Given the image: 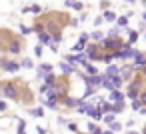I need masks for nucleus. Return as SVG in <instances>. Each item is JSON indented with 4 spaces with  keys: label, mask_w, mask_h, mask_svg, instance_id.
<instances>
[{
    "label": "nucleus",
    "mask_w": 146,
    "mask_h": 134,
    "mask_svg": "<svg viewBox=\"0 0 146 134\" xmlns=\"http://www.w3.org/2000/svg\"><path fill=\"white\" fill-rule=\"evenodd\" d=\"M90 38H92V40H102L104 36H102V32H98V30H94V32L90 34Z\"/></svg>",
    "instance_id": "24"
},
{
    "label": "nucleus",
    "mask_w": 146,
    "mask_h": 134,
    "mask_svg": "<svg viewBox=\"0 0 146 134\" xmlns=\"http://www.w3.org/2000/svg\"><path fill=\"white\" fill-rule=\"evenodd\" d=\"M34 54H36V56H42V46H36V48H34Z\"/></svg>",
    "instance_id": "33"
},
{
    "label": "nucleus",
    "mask_w": 146,
    "mask_h": 134,
    "mask_svg": "<svg viewBox=\"0 0 146 134\" xmlns=\"http://www.w3.org/2000/svg\"><path fill=\"white\" fill-rule=\"evenodd\" d=\"M136 38H138V32H130V38H128V44L132 46V44L136 42Z\"/></svg>",
    "instance_id": "26"
},
{
    "label": "nucleus",
    "mask_w": 146,
    "mask_h": 134,
    "mask_svg": "<svg viewBox=\"0 0 146 134\" xmlns=\"http://www.w3.org/2000/svg\"><path fill=\"white\" fill-rule=\"evenodd\" d=\"M96 90H94V86L92 84H88V88H86V92H84V98H88V96H92Z\"/></svg>",
    "instance_id": "25"
},
{
    "label": "nucleus",
    "mask_w": 146,
    "mask_h": 134,
    "mask_svg": "<svg viewBox=\"0 0 146 134\" xmlns=\"http://www.w3.org/2000/svg\"><path fill=\"white\" fill-rule=\"evenodd\" d=\"M86 48V42L84 40H78L76 44H74V52H80V50H84Z\"/></svg>",
    "instance_id": "15"
},
{
    "label": "nucleus",
    "mask_w": 146,
    "mask_h": 134,
    "mask_svg": "<svg viewBox=\"0 0 146 134\" xmlns=\"http://www.w3.org/2000/svg\"><path fill=\"white\" fill-rule=\"evenodd\" d=\"M86 62H88V54H86V52H82V54L74 56V64H82V66H84Z\"/></svg>",
    "instance_id": "9"
},
{
    "label": "nucleus",
    "mask_w": 146,
    "mask_h": 134,
    "mask_svg": "<svg viewBox=\"0 0 146 134\" xmlns=\"http://www.w3.org/2000/svg\"><path fill=\"white\" fill-rule=\"evenodd\" d=\"M6 108H8V106H6V102H0V112H4Z\"/></svg>",
    "instance_id": "36"
},
{
    "label": "nucleus",
    "mask_w": 146,
    "mask_h": 134,
    "mask_svg": "<svg viewBox=\"0 0 146 134\" xmlns=\"http://www.w3.org/2000/svg\"><path fill=\"white\" fill-rule=\"evenodd\" d=\"M38 38H40V42H46V44H50V42H54L48 34H44V32H38Z\"/></svg>",
    "instance_id": "13"
},
{
    "label": "nucleus",
    "mask_w": 146,
    "mask_h": 134,
    "mask_svg": "<svg viewBox=\"0 0 146 134\" xmlns=\"http://www.w3.org/2000/svg\"><path fill=\"white\" fill-rule=\"evenodd\" d=\"M140 86H142V78L140 76H136L132 82H130V86H128V92H126V96L132 100V98H138V92H140Z\"/></svg>",
    "instance_id": "1"
},
{
    "label": "nucleus",
    "mask_w": 146,
    "mask_h": 134,
    "mask_svg": "<svg viewBox=\"0 0 146 134\" xmlns=\"http://www.w3.org/2000/svg\"><path fill=\"white\" fill-rule=\"evenodd\" d=\"M44 84H46L48 88L56 84V76H54V72H48V74H44Z\"/></svg>",
    "instance_id": "8"
},
{
    "label": "nucleus",
    "mask_w": 146,
    "mask_h": 134,
    "mask_svg": "<svg viewBox=\"0 0 146 134\" xmlns=\"http://www.w3.org/2000/svg\"><path fill=\"white\" fill-rule=\"evenodd\" d=\"M102 120H104V122H106V124H110V122H112V120H114V116H112V114H106V116H104V114H102Z\"/></svg>",
    "instance_id": "29"
},
{
    "label": "nucleus",
    "mask_w": 146,
    "mask_h": 134,
    "mask_svg": "<svg viewBox=\"0 0 146 134\" xmlns=\"http://www.w3.org/2000/svg\"><path fill=\"white\" fill-rule=\"evenodd\" d=\"M102 20H104L102 16H98V18H94V26H100V22H102Z\"/></svg>",
    "instance_id": "35"
},
{
    "label": "nucleus",
    "mask_w": 146,
    "mask_h": 134,
    "mask_svg": "<svg viewBox=\"0 0 146 134\" xmlns=\"http://www.w3.org/2000/svg\"><path fill=\"white\" fill-rule=\"evenodd\" d=\"M30 114H32V116H36V118H40V116H44V110H42V108H32V110H30Z\"/></svg>",
    "instance_id": "20"
},
{
    "label": "nucleus",
    "mask_w": 146,
    "mask_h": 134,
    "mask_svg": "<svg viewBox=\"0 0 146 134\" xmlns=\"http://www.w3.org/2000/svg\"><path fill=\"white\" fill-rule=\"evenodd\" d=\"M118 70H120L118 66H112V64H110L108 70H106V76H114V74H118Z\"/></svg>",
    "instance_id": "16"
},
{
    "label": "nucleus",
    "mask_w": 146,
    "mask_h": 134,
    "mask_svg": "<svg viewBox=\"0 0 146 134\" xmlns=\"http://www.w3.org/2000/svg\"><path fill=\"white\" fill-rule=\"evenodd\" d=\"M100 60H104L106 64H110L112 60H116V54H114V52H110V54H104V56H100Z\"/></svg>",
    "instance_id": "11"
},
{
    "label": "nucleus",
    "mask_w": 146,
    "mask_h": 134,
    "mask_svg": "<svg viewBox=\"0 0 146 134\" xmlns=\"http://www.w3.org/2000/svg\"><path fill=\"white\" fill-rule=\"evenodd\" d=\"M122 44H124V42H120L118 38L114 40L112 36H110L108 40H104V42H102V46H104V48H108V50H112V52H116V50H120V48H122Z\"/></svg>",
    "instance_id": "3"
},
{
    "label": "nucleus",
    "mask_w": 146,
    "mask_h": 134,
    "mask_svg": "<svg viewBox=\"0 0 146 134\" xmlns=\"http://www.w3.org/2000/svg\"><path fill=\"white\" fill-rule=\"evenodd\" d=\"M32 30H34V32H42V30H44V26H42V24H36Z\"/></svg>",
    "instance_id": "32"
},
{
    "label": "nucleus",
    "mask_w": 146,
    "mask_h": 134,
    "mask_svg": "<svg viewBox=\"0 0 146 134\" xmlns=\"http://www.w3.org/2000/svg\"><path fill=\"white\" fill-rule=\"evenodd\" d=\"M88 130H90V132H94V134H100V132H102V130H100L94 122H88Z\"/></svg>",
    "instance_id": "21"
},
{
    "label": "nucleus",
    "mask_w": 146,
    "mask_h": 134,
    "mask_svg": "<svg viewBox=\"0 0 146 134\" xmlns=\"http://www.w3.org/2000/svg\"><path fill=\"white\" fill-rule=\"evenodd\" d=\"M0 94H4V96L10 98V100H16V98H18V88H16V84L6 82V84L2 86V92H0Z\"/></svg>",
    "instance_id": "2"
},
{
    "label": "nucleus",
    "mask_w": 146,
    "mask_h": 134,
    "mask_svg": "<svg viewBox=\"0 0 146 134\" xmlns=\"http://www.w3.org/2000/svg\"><path fill=\"white\" fill-rule=\"evenodd\" d=\"M144 22H146V12H144Z\"/></svg>",
    "instance_id": "39"
},
{
    "label": "nucleus",
    "mask_w": 146,
    "mask_h": 134,
    "mask_svg": "<svg viewBox=\"0 0 146 134\" xmlns=\"http://www.w3.org/2000/svg\"><path fill=\"white\" fill-rule=\"evenodd\" d=\"M16 130H18V132H24V130H26V122H24V120H20V122H18V126H16Z\"/></svg>",
    "instance_id": "27"
},
{
    "label": "nucleus",
    "mask_w": 146,
    "mask_h": 134,
    "mask_svg": "<svg viewBox=\"0 0 146 134\" xmlns=\"http://www.w3.org/2000/svg\"><path fill=\"white\" fill-rule=\"evenodd\" d=\"M20 32H22V34H30V32H32V28H26V26H20Z\"/></svg>",
    "instance_id": "31"
},
{
    "label": "nucleus",
    "mask_w": 146,
    "mask_h": 134,
    "mask_svg": "<svg viewBox=\"0 0 146 134\" xmlns=\"http://www.w3.org/2000/svg\"><path fill=\"white\" fill-rule=\"evenodd\" d=\"M0 66H2L6 72H16V70H20V64H18V62H10V60H0Z\"/></svg>",
    "instance_id": "4"
},
{
    "label": "nucleus",
    "mask_w": 146,
    "mask_h": 134,
    "mask_svg": "<svg viewBox=\"0 0 146 134\" xmlns=\"http://www.w3.org/2000/svg\"><path fill=\"white\" fill-rule=\"evenodd\" d=\"M48 72H54L50 64H40V66L36 68V74H38V78H44V74H48Z\"/></svg>",
    "instance_id": "5"
},
{
    "label": "nucleus",
    "mask_w": 146,
    "mask_h": 134,
    "mask_svg": "<svg viewBox=\"0 0 146 134\" xmlns=\"http://www.w3.org/2000/svg\"><path fill=\"white\" fill-rule=\"evenodd\" d=\"M28 12H32V14H40V12H42V8H40L38 4H32V6L28 8Z\"/></svg>",
    "instance_id": "22"
},
{
    "label": "nucleus",
    "mask_w": 146,
    "mask_h": 134,
    "mask_svg": "<svg viewBox=\"0 0 146 134\" xmlns=\"http://www.w3.org/2000/svg\"><path fill=\"white\" fill-rule=\"evenodd\" d=\"M68 130H72V132H76L78 128H76V124H74V122H68Z\"/></svg>",
    "instance_id": "34"
},
{
    "label": "nucleus",
    "mask_w": 146,
    "mask_h": 134,
    "mask_svg": "<svg viewBox=\"0 0 146 134\" xmlns=\"http://www.w3.org/2000/svg\"><path fill=\"white\" fill-rule=\"evenodd\" d=\"M122 110H124V102H116V104H112V112L118 114V112H122Z\"/></svg>",
    "instance_id": "17"
},
{
    "label": "nucleus",
    "mask_w": 146,
    "mask_h": 134,
    "mask_svg": "<svg viewBox=\"0 0 146 134\" xmlns=\"http://www.w3.org/2000/svg\"><path fill=\"white\" fill-rule=\"evenodd\" d=\"M20 66H22V68H32V62H30V60H28V58H24V60H22V64H20Z\"/></svg>",
    "instance_id": "28"
},
{
    "label": "nucleus",
    "mask_w": 146,
    "mask_h": 134,
    "mask_svg": "<svg viewBox=\"0 0 146 134\" xmlns=\"http://www.w3.org/2000/svg\"><path fill=\"white\" fill-rule=\"evenodd\" d=\"M78 102H80V100H74V98H64V104H66V106H78Z\"/></svg>",
    "instance_id": "23"
},
{
    "label": "nucleus",
    "mask_w": 146,
    "mask_h": 134,
    "mask_svg": "<svg viewBox=\"0 0 146 134\" xmlns=\"http://www.w3.org/2000/svg\"><path fill=\"white\" fill-rule=\"evenodd\" d=\"M64 4H66L68 8H74V10H82V4H80V2H76V0H64Z\"/></svg>",
    "instance_id": "10"
},
{
    "label": "nucleus",
    "mask_w": 146,
    "mask_h": 134,
    "mask_svg": "<svg viewBox=\"0 0 146 134\" xmlns=\"http://www.w3.org/2000/svg\"><path fill=\"white\" fill-rule=\"evenodd\" d=\"M60 70H62V74H64V76L74 74V68H72V64H70V62H62V64H60Z\"/></svg>",
    "instance_id": "7"
},
{
    "label": "nucleus",
    "mask_w": 146,
    "mask_h": 134,
    "mask_svg": "<svg viewBox=\"0 0 146 134\" xmlns=\"http://www.w3.org/2000/svg\"><path fill=\"white\" fill-rule=\"evenodd\" d=\"M118 34H120V28H112V30L108 32V36H112V38H114V36H118Z\"/></svg>",
    "instance_id": "30"
},
{
    "label": "nucleus",
    "mask_w": 146,
    "mask_h": 134,
    "mask_svg": "<svg viewBox=\"0 0 146 134\" xmlns=\"http://www.w3.org/2000/svg\"><path fill=\"white\" fill-rule=\"evenodd\" d=\"M122 130V126H120V122H116V120H112L110 122V132H120Z\"/></svg>",
    "instance_id": "14"
},
{
    "label": "nucleus",
    "mask_w": 146,
    "mask_h": 134,
    "mask_svg": "<svg viewBox=\"0 0 146 134\" xmlns=\"http://www.w3.org/2000/svg\"><path fill=\"white\" fill-rule=\"evenodd\" d=\"M126 2H132V4H134V2H136V0H126Z\"/></svg>",
    "instance_id": "38"
},
{
    "label": "nucleus",
    "mask_w": 146,
    "mask_h": 134,
    "mask_svg": "<svg viewBox=\"0 0 146 134\" xmlns=\"http://www.w3.org/2000/svg\"><path fill=\"white\" fill-rule=\"evenodd\" d=\"M116 22H118V26H122V28H126V26H128V18H126V16L116 18Z\"/></svg>",
    "instance_id": "18"
},
{
    "label": "nucleus",
    "mask_w": 146,
    "mask_h": 134,
    "mask_svg": "<svg viewBox=\"0 0 146 134\" xmlns=\"http://www.w3.org/2000/svg\"><path fill=\"white\" fill-rule=\"evenodd\" d=\"M102 18H104V20H108V22H112V20H116V14H114L112 10H106Z\"/></svg>",
    "instance_id": "12"
},
{
    "label": "nucleus",
    "mask_w": 146,
    "mask_h": 134,
    "mask_svg": "<svg viewBox=\"0 0 146 134\" xmlns=\"http://www.w3.org/2000/svg\"><path fill=\"white\" fill-rule=\"evenodd\" d=\"M144 132H146V128H144Z\"/></svg>",
    "instance_id": "40"
},
{
    "label": "nucleus",
    "mask_w": 146,
    "mask_h": 134,
    "mask_svg": "<svg viewBox=\"0 0 146 134\" xmlns=\"http://www.w3.org/2000/svg\"><path fill=\"white\" fill-rule=\"evenodd\" d=\"M8 48H10V52H14V54H16V52H20V48H22V46H20L18 42H10V46H8Z\"/></svg>",
    "instance_id": "19"
},
{
    "label": "nucleus",
    "mask_w": 146,
    "mask_h": 134,
    "mask_svg": "<svg viewBox=\"0 0 146 134\" xmlns=\"http://www.w3.org/2000/svg\"><path fill=\"white\" fill-rule=\"evenodd\" d=\"M144 56H146V54H144Z\"/></svg>",
    "instance_id": "41"
},
{
    "label": "nucleus",
    "mask_w": 146,
    "mask_h": 134,
    "mask_svg": "<svg viewBox=\"0 0 146 134\" xmlns=\"http://www.w3.org/2000/svg\"><path fill=\"white\" fill-rule=\"evenodd\" d=\"M140 100H142V104H146V94H144V96H142Z\"/></svg>",
    "instance_id": "37"
},
{
    "label": "nucleus",
    "mask_w": 146,
    "mask_h": 134,
    "mask_svg": "<svg viewBox=\"0 0 146 134\" xmlns=\"http://www.w3.org/2000/svg\"><path fill=\"white\" fill-rule=\"evenodd\" d=\"M110 100H112V102H122L124 96H122V92H118V88H112V90H110Z\"/></svg>",
    "instance_id": "6"
}]
</instances>
